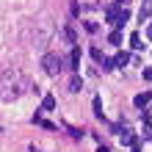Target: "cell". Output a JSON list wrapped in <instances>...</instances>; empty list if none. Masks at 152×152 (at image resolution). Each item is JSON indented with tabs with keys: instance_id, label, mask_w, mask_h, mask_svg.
Listing matches in <instances>:
<instances>
[{
	"instance_id": "cell-16",
	"label": "cell",
	"mask_w": 152,
	"mask_h": 152,
	"mask_svg": "<svg viewBox=\"0 0 152 152\" xmlns=\"http://www.w3.org/2000/svg\"><path fill=\"white\" fill-rule=\"evenodd\" d=\"M141 138H147V141H152V127L144 122V133H141Z\"/></svg>"
},
{
	"instance_id": "cell-1",
	"label": "cell",
	"mask_w": 152,
	"mask_h": 152,
	"mask_svg": "<svg viewBox=\"0 0 152 152\" xmlns=\"http://www.w3.org/2000/svg\"><path fill=\"white\" fill-rule=\"evenodd\" d=\"M28 88H33V86H31V80H28V75H25L22 69H17V66L6 69L3 77H0V100L14 102V100H20Z\"/></svg>"
},
{
	"instance_id": "cell-9",
	"label": "cell",
	"mask_w": 152,
	"mask_h": 152,
	"mask_svg": "<svg viewBox=\"0 0 152 152\" xmlns=\"http://www.w3.org/2000/svg\"><path fill=\"white\" fill-rule=\"evenodd\" d=\"M133 102H136V108H144L147 102H152V94H136V100H133Z\"/></svg>"
},
{
	"instance_id": "cell-4",
	"label": "cell",
	"mask_w": 152,
	"mask_h": 152,
	"mask_svg": "<svg viewBox=\"0 0 152 152\" xmlns=\"http://www.w3.org/2000/svg\"><path fill=\"white\" fill-rule=\"evenodd\" d=\"M42 111H56V97H53V94H44L42 97Z\"/></svg>"
},
{
	"instance_id": "cell-15",
	"label": "cell",
	"mask_w": 152,
	"mask_h": 152,
	"mask_svg": "<svg viewBox=\"0 0 152 152\" xmlns=\"http://www.w3.org/2000/svg\"><path fill=\"white\" fill-rule=\"evenodd\" d=\"M108 42H111V44H116V47H119V44H122V33H119V31H113L111 36H108Z\"/></svg>"
},
{
	"instance_id": "cell-19",
	"label": "cell",
	"mask_w": 152,
	"mask_h": 152,
	"mask_svg": "<svg viewBox=\"0 0 152 152\" xmlns=\"http://www.w3.org/2000/svg\"><path fill=\"white\" fill-rule=\"evenodd\" d=\"M141 75H144V80H152V66H144V72H141Z\"/></svg>"
},
{
	"instance_id": "cell-8",
	"label": "cell",
	"mask_w": 152,
	"mask_h": 152,
	"mask_svg": "<svg viewBox=\"0 0 152 152\" xmlns=\"http://www.w3.org/2000/svg\"><path fill=\"white\" fill-rule=\"evenodd\" d=\"M122 144H124V147H138V138L133 136V133H127V130H124V136H122Z\"/></svg>"
},
{
	"instance_id": "cell-6",
	"label": "cell",
	"mask_w": 152,
	"mask_h": 152,
	"mask_svg": "<svg viewBox=\"0 0 152 152\" xmlns=\"http://www.w3.org/2000/svg\"><path fill=\"white\" fill-rule=\"evenodd\" d=\"M113 61H116V66H124V64H130V53H124V50H119L113 56Z\"/></svg>"
},
{
	"instance_id": "cell-17",
	"label": "cell",
	"mask_w": 152,
	"mask_h": 152,
	"mask_svg": "<svg viewBox=\"0 0 152 152\" xmlns=\"http://www.w3.org/2000/svg\"><path fill=\"white\" fill-rule=\"evenodd\" d=\"M69 130V136H72V138H83V130H77V127H66Z\"/></svg>"
},
{
	"instance_id": "cell-20",
	"label": "cell",
	"mask_w": 152,
	"mask_h": 152,
	"mask_svg": "<svg viewBox=\"0 0 152 152\" xmlns=\"http://www.w3.org/2000/svg\"><path fill=\"white\" fill-rule=\"evenodd\" d=\"M86 31L88 33H97V22H86Z\"/></svg>"
},
{
	"instance_id": "cell-3",
	"label": "cell",
	"mask_w": 152,
	"mask_h": 152,
	"mask_svg": "<svg viewBox=\"0 0 152 152\" xmlns=\"http://www.w3.org/2000/svg\"><path fill=\"white\" fill-rule=\"evenodd\" d=\"M80 58H83L80 47H77V44H72V53H69V69H72V72H77V69H80Z\"/></svg>"
},
{
	"instance_id": "cell-22",
	"label": "cell",
	"mask_w": 152,
	"mask_h": 152,
	"mask_svg": "<svg viewBox=\"0 0 152 152\" xmlns=\"http://www.w3.org/2000/svg\"><path fill=\"white\" fill-rule=\"evenodd\" d=\"M147 36H149V39H152V28H147Z\"/></svg>"
},
{
	"instance_id": "cell-7",
	"label": "cell",
	"mask_w": 152,
	"mask_h": 152,
	"mask_svg": "<svg viewBox=\"0 0 152 152\" xmlns=\"http://www.w3.org/2000/svg\"><path fill=\"white\" fill-rule=\"evenodd\" d=\"M138 17H141V20H144V22L149 20V17H152V0H147V3L141 6V11H138Z\"/></svg>"
},
{
	"instance_id": "cell-12",
	"label": "cell",
	"mask_w": 152,
	"mask_h": 152,
	"mask_svg": "<svg viewBox=\"0 0 152 152\" xmlns=\"http://www.w3.org/2000/svg\"><path fill=\"white\" fill-rule=\"evenodd\" d=\"M130 47H136V50H141L144 44H141V36L138 33H130Z\"/></svg>"
},
{
	"instance_id": "cell-5",
	"label": "cell",
	"mask_w": 152,
	"mask_h": 152,
	"mask_svg": "<svg viewBox=\"0 0 152 152\" xmlns=\"http://www.w3.org/2000/svg\"><path fill=\"white\" fill-rule=\"evenodd\" d=\"M80 88H83V77L75 72V75H72V80H69V91H72V94H77Z\"/></svg>"
},
{
	"instance_id": "cell-13",
	"label": "cell",
	"mask_w": 152,
	"mask_h": 152,
	"mask_svg": "<svg viewBox=\"0 0 152 152\" xmlns=\"http://www.w3.org/2000/svg\"><path fill=\"white\" fill-rule=\"evenodd\" d=\"M100 66H102V72H111V69H116V61H113V58H105Z\"/></svg>"
},
{
	"instance_id": "cell-21",
	"label": "cell",
	"mask_w": 152,
	"mask_h": 152,
	"mask_svg": "<svg viewBox=\"0 0 152 152\" xmlns=\"http://www.w3.org/2000/svg\"><path fill=\"white\" fill-rule=\"evenodd\" d=\"M97 152H111V149H108V147H100V149H97Z\"/></svg>"
},
{
	"instance_id": "cell-14",
	"label": "cell",
	"mask_w": 152,
	"mask_h": 152,
	"mask_svg": "<svg viewBox=\"0 0 152 152\" xmlns=\"http://www.w3.org/2000/svg\"><path fill=\"white\" fill-rule=\"evenodd\" d=\"M91 58L97 61V64H102V61H105V56H102V50H100V47H91Z\"/></svg>"
},
{
	"instance_id": "cell-18",
	"label": "cell",
	"mask_w": 152,
	"mask_h": 152,
	"mask_svg": "<svg viewBox=\"0 0 152 152\" xmlns=\"http://www.w3.org/2000/svg\"><path fill=\"white\" fill-rule=\"evenodd\" d=\"M64 36H66V42H75V31H72V28H66V31H64Z\"/></svg>"
},
{
	"instance_id": "cell-10",
	"label": "cell",
	"mask_w": 152,
	"mask_h": 152,
	"mask_svg": "<svg viewBox=\"0 0 152 152\" xmlns=\"http://www.w3.org/2000/svg\"><path fill=\"white\" fill-rule=\"evenodd\" d=\"M33 124H39V127H44V130H56V124L47 122V119H42V116H33Z\"/></svg>"
},
{
	"instance_id": "cell-11",
	"label": "cell",
	"mask_w": 152,
	"mask_h": 152,
	"mask_svg": "<svg viewBox=\"0 0 152 152\" xmlns=\"http://www.w3.org/2000/svg\"><path fill=\"white\" fill-rule=\"evenodd\" d=\"M94 116L102 119V100H100V97H94Z\"/></svg>"
},
{
	"instance_id": "cell-2",
	"label": "cell",
	"mask_w": 152,
	"mask_h": 152,
	"mask_svg": "<svg viewBox=\"0 0 152 152\" xmlns=\"http://www.w3.org/2000/svg\"><path fill=\"white\" fill-rule=\"evenodd\" d=\"M42 69L50 77H58L61 72H64V58H61L58 53H44L42 56Z\"/></svg>"
}]
</instances>
